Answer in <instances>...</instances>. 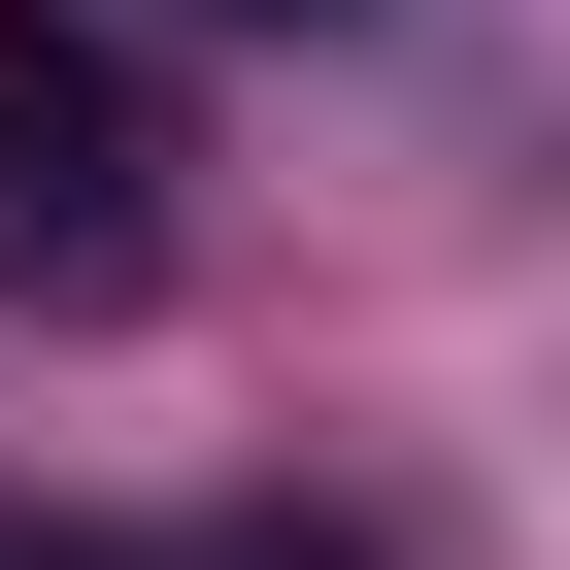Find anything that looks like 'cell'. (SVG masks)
Here are the masks:
<instances>
[{"label": "cell", "mask_w": 570, "mask_h": 570, "mask_svg": "<svg viewBox=\"0 0 570 570\" xmlns=\"http://www.w3.org/2000/svg\"><path fill=\"white\" fill-rule=\"evenodd\" d=\"M0 268L35 303H135L168 268V68L68 35V0H0Z\"/></svg>", "instance_id": "6da1fadb"}, {"label": "cell", "mask_w": 570, "mask_h": 570, "mask_svg": "<svg viewBox=\"0 0 570 570\" xmlns=\"http://www.w3.org/2000/svg\"><path fill=\"white\" fill-rule=\"evenodd\" d=\"M0 570H370V537H0Z\"/></svg>", "instance_id": "7a4b0ae2"}, {"label": "cell", "mask_w": 570, "mask_h": 570, "mask_svg": "<svg viewBox=\"0 0 570 570\" xmlns=\"http://www.w3.org/2000/svg\"><path fill=\"white\" fill-rule=\"evenodd\" d=\"M235 35H336V0H235Z\"/></svg>", "instance_id": "3957f363"}]
</instances>
